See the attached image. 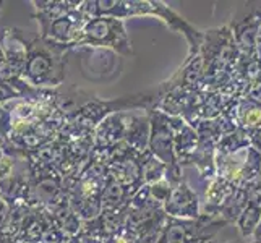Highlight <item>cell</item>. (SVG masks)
<instances>
[{
    "label": "cell",
    "mask_w": 261,
    "mask_h": 243,
    "mask_svg": "<svg viewBox=\"0 0 261 243\" xmlns=\"http://www.w3.org/2000/svg\"><path fill=\"white\" fill-rule=\"evenodd\" d=\"M82 12L88 20L96 16H112L123 20L130 16H158L170 30L178 31L185 36L188 42V56L193 57L200 53L204 33L198 31L195 26L188 23L182 15L167 7L159 0H85L80 4Z\"/></svg>",
    "instance_id": "obj_1"
},
{
    "label": "cell",
    "mask_w": 261,
    "mask_h": 243,
    "mask_svg": "<svg viewBox=\"0 0 261 243\" xmlns=\"http://www.w3.org/2000/svg\"><path fill=\"white\" fill-rule=\"evenodd\" d=\"M26 49V62L21 79L33 88L52 89L65 81L68 46L44 39L39 34H30L18 28Z\"/></svg>",
    "instance_id": "obj_2"
},
{
    "label": "cell",
    "mask_w": 261,
    "mask_h": 243,
    "mask_svg": "<svg viewBox=\"0 0 261 243\" xmlns=\"http://www.w3.org/2000/svg\"><path fill=\"white\" fill-rule=\"evenodd\" d=\"M76 47H102L117 52L122 57L133 56L132 41L125 28V21L112 16H96L89 18L85 23L78 39L71 46Z\"/></svg>",
    "instance_id": "obj_3"
},
{
    "label": "cell",
    "mask_w": 261,
    "mask_h": 243,
    "mask_svg": "<svg viewBox=\"0 0 261 243\" xmlns=\"http://www.w3.org/2000/svg\"><path fill=\"white\" fill-rule=\"evenodd\" d=\"M146 114L149 117L148 151L166 166V180L172 186H175L182 182L184 177L182 167H180L174 152V131L169 123V115L156 109H149Z\"/></svg>",
    "instance_id": "obj_4"
},
{
    "label": "cell",
    "mask_w": 261,
    "mask_h": 243,
    "mask_svg": "<svg viewBox=\"0 0 261 243\" xmlns=\"http://www.w3.org/2000/svg\"><path fill=\"white\" fill-rule=\"evenodd\" d=\"M227 222L221 218H210L201 214L198 219H175L167 218L158 238V243H193L203 235L214 237Z\"/></svg>",
    "instance_id": "obj_5"
},
{
    "label": "cell",
    "mask_w": 261,
    "mask_h": 243,
    "mask_svg": "<svg viewBox=\"0 0 261 243\" xmlns=\"http://www.w3.org/2000/svg\"><path fill=\"white\" fill-rule=\"evenodd\" d=\"M86 21L88 18L80 12V7H76L68 13L56 18V20H52L46 24H41L39 36L57 44H64V46H68L71 49Z\"/></svg>",
    "instance_id": "obj_6"
},
{
    "label": "cell",
    "mask_w": 261,
    "mask_h": 243,
    "mask_svg": "<svg viewBox=\"0 0 261 243\" xmlns=\"http://www.w3.org/2000/svg\"><path fill=\"white\" fill-rule=\"evenodd\" d=\"M130 115L132 112H115L107 115L93 130V138H94L93 152L102 154V152L123 143L125 133H127V127L130 122Z\"/></svg>",
    "instance_id": "obj_7"
},
{
    "label": "cell",
    "mask_w": 261,
    "mask_h": 243,
    "mask_svg": "<svg viewBox=\"0 0 261 243\" xmlns=\"http://www.w3.org/2000/svg\"><path fill=\"white\" fill-rule=\"evenodd\" d=\"M163 209L167 218L175 219H198L201 215L200 198L185 180L172 186V192L163 204Z\"/></svg>",
    "instance_id": "obj_8"
},
{
    "label": "cell",
    "mask_w": 261,
    "mask_h": 243,
    "mask_svg": "<svg viewBox=\"0 0 261 243\" xmlns=\"http://www.w3.org/2000/svg\"><path fill=\"white\" fill-rule=\"evenodd\" d=\"M227 26L240 53L253 56L258 38L261 34V4L256 8H251L240 20H232Z\"/></svg>",
    "instance_id": "obj_9"
},
{
    "label": "cell",
    "mask_w": 261,
    "mask_h": 243,
    "mask_svg": "<svg viewBox=\"0 0 261 243\" xmlns=\"http://www.w3.org/2000/svg\"><path fill=\"white\" fill-rule=\"evenodd\" d=\"M187 164L196 167L200 178L204 182L213 180L216 177V143L213 140L198 137V146L185 162V166Z\"/></svg>",
    "instance_id": "obj_10"
},
{
    "label": "cell",
    "mask_w": 261,
    "mask_h": 243,
    "mask_svg": "<svg viewBox=\"0 0 261 243\" xmlns=\"http://www.w3.org/2000/svg\"><path fill=\"white\" fill-rule=\"evenodd\" d=\"M233 190H236V186L232 183H229L227 180H224L222 177L216 175L213 180H210L208 185H206L204 206L201 209V214L210 215V218H218L219 209L222 208V204L226 203V200Z\"/></svg>",
    "instance_id": "obj_11"
},
{
    "label": "cell",
    "mask_w": 261,
    "mask_h": 243,
    "mask_svg": "<svg viewBox=\"0 0 261 243\" xmlns=\"http://www.w3.org/2000/svg\"><path fill=\"white\" fill-rule=\"evenodd\" d=\"M148 141H149V117H148V114H143V115L132 114L123 143L132 151L145 152V151H148Z\"/></svg>",
    "instance_id": "obj_12"
},
{
    "label": "cell",
    "mask_w": 261,
    "mask_h": 243,
    "mask_svg": "<svg viewBox=\"0 0 261 243\" xmlns=\"http://www.w3.org/2000/svg\"><path fill=\"white\" fill-rule=\"evenodd\" d=\"M132 195L117 182L109 174L104 180L102 193H101V204L102 211H120L128 206Z\"/></svg>",
    "instance_id": "obj_13"
},
{
    "label": "cell",
    "mask_w": 261,
    "mask_h": 243,
    "mask_svg": "<svg viewBox=\"0 0 261 243\" xmlns=\"http://www.w3.org/2000/svg\"><path fill=\"white\" fill-rule=\"evenodd\" d=\"M237 128L245 130L247 133L261 130V105L248 101L247 97L239 99L236 111Z\"/></svg>",
    "instance_id": "obj_14"
},
{
    "label": "cell",
    "mask_w": 261,
    "mask_h": 243,
    "mask_svg": "<svg viewBox=\"0 0 261 243\" xmlns=\"http://www.w3.org/2000/svg\"><path fill=\"white\" fill-rule=\"evenodd\" d=\"M248 204V192L244 186H236V190L230 193V196L226 200V203L222 204V208L219 209V215L224 222L227 224H236L239 219V215L244 212V209Z\"/></svg>",
    "instance_id": "obj_15"
},
{
    "label": "cell",
    "mask_w": 261,
    "mask_h": 243,
    "mask_svg": "<svg viewBox=\"0 0 261 243\" xmlns=\"http://www.w3.org/2000/svg\"><path fill=\"white\" fill-rule=\"evenodd\" d=\"M250 137L245 130L237 128L216 143V156H232L250 148Z\"/></svg>",
    "instance_id": "obj_16"
},
{
    "label": "cell",
    "mask_w": 261,
    "mask_h": 243,
    "mask_svg": "<svg viewBox=\"0 0 261 243\" xmlns=\"http://www.w3.org/2000/svg\"><path fill=\"white\" fill-rule=\"evenodd\" d=\"M259 218H261V208H259V206L248 203L247 208L244 209V212H242L239 215V219L236 221V226L239 229L242 240H247V238L253 237V233H255L258 224H259Z\"/></svg>",
    "instance_id": "obj_17"
},
{
    "label": "cell",
    "mask_w": 261,
    "mask_h": 243,
    "mask_svg": "<svg viewBox=\"0 0 261 243\" xmlns=\"http://www.w3.org/2000/svg\"><path fill=\"white\" fill-rule=\"evenodd\" d=\"M259 175H261V154L253 146H250L247 148L245 164H244V170H242V178L239 186L251 185L259 178Z\"/></svg>",
    "instance_id": "obj_18"
},
{
    "label": "cell",
    "mask_w": 261,
    "mask_h": 243,
    "mask_svg": "<svg viewBox=\"0 0 261 243\" xmlns=\"http://www.w3.org/2000/svg\"><path fill=\"white\" fill-rule=\"evenodd\" d=\"M166 172L167 169L163 162L156 159L149 151H145V154H143V183L152 185L161 182L166 178Z\"/></svg>",
    "instance_id": "obj_19"
},
{
    "label": "cell",
    "mask_w": 261,
    "mask_h": 243,
    "mask_svg": "<svg viewBox=\"0 0 261 243\" xmlns=\"http://www.w3.org/2000/svg\"><path fill=\"white\" fill-rule=\"evenodd\" d=\"M149 186V195L151 198L154 200L156 203H159L161 206H163L167 198L170 196V192H172V185H170L167 180H161V182H156L152 185H148Z\"/></svg>",
    "instance_id": "obj_20"
},
{
    "label": "cell",
    "mask_w": 261,
    "mask_h": 243,
    "mask_svg": "<svg viewBox=\"0 0 261 243\" xmlns=\"http://www.w3.org/2000/svg\"><path fill=\"white\" fill-rule=\"evenodd\" d=\"M106 243H138V235L127 224H123L119 230L106 240Z\"/></svg>",
    "instance_id": "obj_21"
},
{
    "label": "cell",
    "mask_w": 261,
    "mask_h": 243,
    "mask_svg": "<svg viewBox=\"0 0 261 243\" xmlns=\"http://www.w3.org/2000/svg\"><path fill=\"white\" fill-rule=\"evenodd\" d=\"M245 97L248 99V101L255 102L258 105H261V73L259 76L248 86L247 93H245Z\"/></svg>",
    "instance_id": "obj_22"
},
{
    "label": "cell",
    "mask_w": 261,
    "mask_h": 243,
    "mask_svg": "<svg viewBox=\"0 0 261 243\" xmlns=\"http://www.w3.org/2000/svg\"><path fill=\"white\" fill-rule=\"evenodd\" d=\"M2 7H4V2L0 0V12H2ZM0 68H2V81H5L7 85H12L15 79H18L16 76L12 75L10 68L7 67V62H5V57H4L2 47H0Z\"/></svg>",
    "instance_id": "obj_23"
},
{
    "label": "cell",
    "mask_w": 261,
    "mask_h": 243,
    "mask_svg": "<svg viewBox=\"0 0 261 243\" xmlns=\"http://www.w3.org/2000/svg\"><path fill=\"white\" fill-rule=\"evenodd\" d=\"M248 137H250V145L253 146L259 152V154H261V130L250 131Z\"/></svg>",
    "instance_id": "obj_24"
},
{
    "label": "cell",
    "mask_w": 261,
    "mask_h": 243,
    "mask_svg": "<svg viewBox=\"0 0 261 243\" xmlns=\"http://www.w3.org/2000/svg\"><path fill=\"white\" fill-rule=\"evenodd\" d=\"M78 235H80V233H78ZM80 238H82V243H106V241L101 240V238L89 237V235H80Z\"/></svg>",
    "instance_id": "obj_25"
},
{
    "label": "cell",
    "mask_w": 261,
    "mask_h": 243,
    "mask_svg": "<svg viewBox=\"0 0 261 243\" xmlns=\"http://www.w3.org/2000/svg\"><path fill=\"white\" fill-rule=\"evenodd\" d=\"M253 241L251 243H259L261 241V218H259V224H258V227H256V230H255V233H253Z\"/></svg>",
    "instance_id": "obj_26"
},
{
    "label": "cell",
    "mask_w": 261,
    "mask_h": 243,
    "mask_svg": "<svg viewBox=\"0 0 261 243\" xmlns=\"http://www.w3.org/2000/svg\"><path fill=\"white\" fill-rule=\"evenodd\" d=\"M255 57H256V60L259 62V65H261V34H259L258 42H256V47H255Z\"/></svg>",
    "instance_id": "obj_27"
},
{
    "label": "cell",
    "mask_w": 261,
    "mask_h": 243,
    "mask_svg": "<svg viewBox=\"0 0 261 243\" xmlns=\"http://www.w3.org/2000/svg\"><path fill=\"white\" fill-rule=\"evenodd\" d=\"M65 243H82V238H80V235H71L65 240Z\"/></svg>",
    "instance_id": "obj_28"
},
{
    "label": "cell",
    "mask_w": 261,
    "mask_h": 243,
    "mask_svg": "<svg viewBox=\"0 0 261 243\" xmlns=\"http://www.w3.org/2000/svg\"><path fill=\"white\" fill-rule=\"evenodd\" d=\"M258 185H259V188H261V175H259V178H258Z\"/></svg>",
    "instance_id": "obj_29"
},
{
    "label": "cell",
    "mask_w": 261,
    "mask_h": 243,
    "mask_svg": "<svg viewBox=\"0 0 261 243\" xmlns=\"http://www.w3.org/2000/svg\"><path fill=\"white\" fill-rule=\"evenodd\" d=\"M4 156V151H2V148H0V157H2Z\"/></svg>",
    "instance_id": "obj_30"
},
{
    "label": "cell",
    "mask_w": 261,
    "mask_h": 243,
    "mask_svg": "<svg viewBox=\"0 0 261 243\" xmlns=\"http://www.w3.org/2000/svg\"><path fill=\"white\" fill-rule=\"evenodd\" d=\"M232 243H233V241H232ZM236 243H245V241H244V240H240V241H236Z\"/></svg>",
    "instance_id": "obj_31"
},
{
    "label": "cell",
    "mask_w": 261,
    "mask_h": 243,
    "mask_svg": "<svg viewBox=\"0 0 261 243\" xmlns=\"http://www.w3.org/2000/svg\"><path fill=\"white\" fill-rule=\"evenodd\" d=\"M259 243H261V241H259Z\"/></svg>",
    "instance_id": "obj_32"
}]
</instances>
